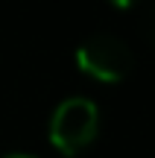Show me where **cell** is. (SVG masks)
<instances>
[{"label":"cell","mask_w":155,"mask_h":158,"mask_svg":"<svg viewBox=\"0 0 155 158\" xmlns=\"http://www.w3.org/2000/svg\"><path fill=\"white\" fill-rule=\"evenodd\" d=\"M100 135V108L88 97H67L50 114L47 138L62 155H79Z\"/></svg>","instance_id":"obj_1"},{"label":"cell","mask_w":155,"mask_h":158,"mask_svg":"<svg viewBox=\"0 0 155 158\" xmlns=\"http://www.w3.org/2000/svg\"><path fill=\"white\" fill-rule=\"evenodd\" d=\"M76 68H79V73H85L94 82L114 85L132 73L135 56L129 50V44L120 41L117 35L97 32V35H88L76 47Z\"/></svg>","instance_id":"obj_2"},{"label":"cell","mask_w":155,"mask_h":158,"mask_svg":"<svg viewBox=\"0 0 155 158\" xmlns=\"http://www.w3.org/2000/svg\"><path fill=\"white\" fill-rule=\"evenodd\" d=\"M111 6H117V9H135L138 3H144V0H108Z\"/></svg>","instance_id":"obj_3"},{"label":"cell","mask_w":155,"mask_h":158,"mask_svg":"<svg viewBox=\"0 0 155 158\" xmlns=\"http://www.w3.org/2000/svg\"><path fill=\"white\" fill-rule=\"evenodd\" d=\"M6 158H32V155H23V152H12V155H6Z\"/></svg>","instance_id":"obj_4"},{"label":"cell","mask_w":155,"mask_h":158,"mask_svg":"<svg viewBox=\"0 0 155 158\" xmlns=\"http://www.w3.org/2000/svg\"><path fill=\"white\" fill-rule=\"evenodd\" d=\"M152 35H155V32H152Z\"/></svg>","instance_id":"obj_5"}]
</instances>
